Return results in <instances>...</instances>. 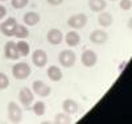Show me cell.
I'll use <instances>...</instances> for the list:
<instances>
[{
	"label": "cell",
	"instance_id": "cell-1",
	"mask_svg": "<svg viewBox=\"0 0 132 124\" xmlns=\"http://www.w3.org/2000/svg\"><path fill=\"white\" fill-rule=\"evenodd\" d=\"M32 74V69L27 62H19L12 66V75L17 81H23Z\"/></svg>",
	"mask_w": 132,
	"mask_h": 124
},
{
	"label": "cell",
	"instance_id": "cell-2",
	"mask_svg": "<svg viewBox=\"0 0 132 124\" xmlns=\"http://www.w3.org/2000/svg\"><path fill=\"white\" fill-rule=\"evenodd\" d=\"M58 61H60L61 66H63V67H71V66H74V63L77 61V54L70 49H65L58 54Z\"/></svg>",
	"mask_w": 132,
	"mask_h": 124
},
{
	"label": "cell",
	"instance_id": "cell-3",
	"mask_svg": "<svg viewBox=\"0 0 132 124\" xmlns=\"http://www.w3.org/2000/svg\"><path fill=\"white\" fill-rule=\"evenodd\" d=\"M7 114L8 119L13 123H20L23 119V110L20 108V106L16 102H9L7 107Z\"/></svg>",
	"mask_w": 132,
	"mask_h": 124
},
{
	"label": "cell",
	"instance_id": "cell-4",
	"mask_svg": "<svg viewBox=\"0 0 132 124\" xmlns=\"http://www.w3.org/2000/svg\"><path fill=\"white\" fill-rule=\"evenodd\" d=\"M17 27V20L15 17H8L0 24V32L7 37H12Z\"/></svg>",
	"mask_w": 132,
	"mask_h": 124
},
{
	"label": "cell",
	"instance_id": "cell-5",
	"mask_svg": "<svg viewBox=\"0 0 132 124\" xmlns=\"http://www.w3.org/2000/svg\"><path fill=\"white\" fill-rule=\"evenodd\" d=\"M87 24V16L85 13H75L68 19V25L73 29H82Z\"/></svg>",
	"mask_w": 132,
	"mask_h": 124
},
{
	"label": "cell",
	"instance_id": "cell-6",
	"mask_svg": "<svg viewBox=\"0 0 132 124\" xmlns=\"http://www.w3.org/2000/svg\"><path fill=\"white\" fill-rule=\"evenodd\" d=\"M32 88H33V93L37 94L41 98L49 96L50 93H52V88L44 81H35V82H33V85H32Z\"/></svg>",
	"mask_w": 132,
	"mask_h": 124
},
{
	"label": "cell",
	"instance_id": "cell-7",
	"mask_svg": "<svg viewBox=\"0 0 132 124\" xmlns=\"http://www.w3.org/2000/svg\"><path fill=\"white\" fill-rule=\"evenodd\" d=\"M81 62L85 67H93L94 65H96L98 62V55L94 50L91 49H87L82 53V57H81Z\"/></svg>",
	"mask_w": 132,
	"mask_h": 124
},
{
	"label": "cell",
	"instance_id": "cell-8",
	"mask_svg": "<svg viewBox=\"0 0 132 124\" xmlns=\"http://www.w3.org/2000/svg\"><path fill=\"white\" fill-rule=\"evenodd\" d=\"M32 62L37 67H44L48 63V54L45 50L42 49H37L32 53Z\"/></svg>",
	"mask_w": 132,
	"mask_h": 124
},
{
	"label": "cell",
	"instance_id": "cell-9",
	"mask_svg": "<svg viewBox=\"0 0 132 124\" xmlns=\"http://www.w3.org/2000/svg\"><path fill=\"white\" fill-rule=\"evenodd\" d=\"M19 100H20V103L23 104L24 107H29L33 103V100H35L33 91H30L28 87H23L20 90V93H19Z\"/></svg>",
	"mask_w": 132,
	"mask_h": 124
},
{
	"label": "cell",
	"instance_id": "cell-10",
	"mask_svg": "<svg viewBox=\"0 0 132 124\" xmlns=\"http://www.w3.org/2000/svg\"><path fill=\"white\" fill-rule=\"evenodd\" d=\"M4 55L8 60H12V61H16V60L20 58V54H19V50H17V46H16V42L8 41L4 45Z\"/></svg>",
	"mask_w": 132,
	"mask_h": 124
},
{
	"label": "cell",
	"instance_id": "cell-11",
	"mask_svg": "<svg viewBox=\"0 0 132 124\" xmlns=\"http://www.w3.org/2000/svg\"><path fill=\"white\" fill-rule=\"evenodd\" d=\"M108 40V35L107 32L102 30V29H95L90 33V41L93 44H96V45H102L104 44L106 41Z\"/></svg>",
	"mask_w": 132,
	"mask_h": 124
},
{
	"label": "cell",
	"instance_id": "cell-12",
	"mask_svg": "<svg viewBox=\"0 0 132 124\" xmlns=\"http://www.w3.org/2000/svg\"><path fill=\"white\" fill-rule=\"evenodd\" d=\"M46 40L49 44L52 45H60L63 40V35H62V32L57 28H53L48 32V35H46Z\"/></svg>",
	"mask_w": 132,
	"mask_h": 124
},
{
	"label": "cell",
	"instance_id": "cell-13",
	"mask_svg": "<svg viewBox=\"0 0 132 124\" xmlns=\"http://www.w3.org/2000/svg\"><path fill=\"white\" fill-rule=\"evenodd\" d=\"M62 110H63V112H66V114L74 115V114L78 112L79 107H78V103H77L75 100H73V99H65L62 102Z\"/></svg>",
	"mask_w": 132,
	"mask_h": 124
},
{
	"label": "cell",
	"instance_id": "cell-14",
	"mask_svg": "<svg viewBox=\"0 0 132 124\" xmlns=\"http://www.w3.org/2000/svg\"><path fill=\"white\" fill-rule=\"evenodd\" d=\"M46 74L49 77V79L53 82H60L62 79V71L57 66H49L46 70Z\"/></svg>",
	"mask_w": 132,
	"mask_h": 124
},
{
	"label": "cell",
	"instance_id": "cell-15",
	"mask_svg": "<svg viewBox=\"0 0 132 124\" xmlns=\"http://www.w3.org/2000/svg\"><path fill=\"white\" fill-rule=\"evenodd\" d=\"M65 41H66V44H68V46L74 48V46H77V45L81 42V37H79V35L75 30H70L68 35L65 36Z\"/></svg>",
	"mask_w": 132,
	"mask_h": 124
},
{
	"label": "cell",
	"instance_id": "cell-16",
	"mask_svg": "<svg viewBox=\"0 0 132 124\" xmlns=\"http://www.w3.org/2000/svg\"><path fill=\"white\" fill-rule=\"evenodd\" d=\"M40 15L37 12H27L24 15V22L25 25H29V27H35L40 22Z\"/></svg>",
	"mask_w": 132,
	"mask_h": 124
},
{
	"label": "cell",
	"instance_id": "cell-17",
	"mask_svg": "<svg viewBox=\"0 0 132 124\" xmlns=\"http://www.w3.org/2000/svg\"><path fill=\"white\" fill-rule=\"evenodd\" d=\"M107 7L106 0H89V8L93 12H102Z\"/></svg>",
	"mask_w": 132,
	"mask_h": 124
},
{
	"label": "cell",
	"instance_id": "cell-18",
	"mask_svg": "<svg viewBox=\"0 0 132 124\" xmlns=\"http://www.w3.org/2000/svg\"><path fill=\"white\" fill-rule=\"evenodd\" d=\"M98 22H99V25H102L103 28L106 27H110L112 24V16L111 13H108V12H101V15L98 16Z\"/></svg>",
	"mask_w": 132,
	"mask_h": 124
},
{
	"label": "cell",
	"instance_id": "cell-19",
	"mask_svg": "<svg viewBox=\"0 0 132 124\" xmlns=\"http://www.w3.org/2000/svg\"><path fill=\"white\" fill-rule=\"evenodd\" d=\"M13 36L17 37V38H20V40H24V38L29 37V30H28V28H27L25 25L17 24L16 30H15V33H13Z\"/></svg>",
	"mask_w": 132,
	"mask_h": 124
},
{
	"label": "cell",
	"instance_id": "cell-20",
	"mask_svg": "<svg viewBox=\"0 0 132 124\" xmlns=\"http://www.w3.org/2000/svg\"><path fill=\"white\" fill-rule=\"evenodd\" d=\"M16 46H17V50H19V54L21 55V57H25V55L29 54V44L24 40H21L19 42H16Z\"/></svg>",
	"mask_w": 132,
	"mask_h": 124
},
{
	"label": "cell",
	"instance_id": "cell-21",
	"mask_svg": "<svg viewBox=\"0 0 132 124\" xmlns=\"http://www.w3.org/2000/svg\"><path fill=\"white\" fill-rule=\"evenodd\" d=\"M33 112L37 115V116H42L45 115V111H46V104L42 102V100H38V102H36L35 104H33Z\"/></svg>",
	"mask_w": 132,
	"mask_h": 124
},
{
	"label": "cell",
	"instance_id": "cell-22",
	"mask_svg": "<svg viewBox=\"0 0 132 124\" xmlns=\"http://www.w3.org/2000/svg\"><path fill=\"white\" fill-rule=\"evenodd\" d=\"M54 121L56 123H71V115L66 114V112L57 114L56 118H54Z\"/></svg>",
	"mask_w": 132,
	"mask_h": 124
},
{
	"label": "cell",
	"instance_id": "cell-23",
	"mask_svg": "<svg viewBox=\"0 0 132 124\" xmlns=\"http://www.w3.org/2000/svg\"><path fill=\"white\" fill-rule=\"evenodd\" d=\"M11 4L15 9H23L29 4V0H11Z\"/></svg>",
	"mask_w": 132,
	"mask_h": 124
},
{
	"label": "cell",
	"instance_id": "cell-24",
	"mask_svg": "<svg viewBox=\"0 0 132 124\" xmlns=\"http://www.w3.org/2000/svg\"><path fill=\"white\" fill-rule=\"evenodd\" d=\"M9 86V78L7 74L0 73V90H5Z\"/></svg>",
	"mask_w": 132,
	"mask_h": 124
},
{
	"label": "cell",
	"instance_id": "cell-25",
	"mask_svg": "<svg viewBox=\"0 0 132 124\" xmlns=\"http://www.w3.org/2000/svg\"><path fill=\"white\" fill-rule=\"evenodd\" d=\"M119 7H120V9H123V11H129L132 8V0H120Z\"/></svg>",
	"mask_w": 132,
	"mask_h": 124
},
{
	"label": "cell",
	"instance_id": "cell-26",
	"mask_svg": "<svg viewBox=\"0 0 132 124\" xmlns=\"http://www.w3.org/2000/svg\"><path fill=\"white\" fill-rule=\"evenodd\" d=\"M7 15V8L4 5H0V20H3Z\"/></svg>",
	"mask_w": 132,
	"mask_h": 124
},
{
	"label": "cell",
	"instance_id": "cell-27",
	"mask_svg": "<svg viewBox=\"0 0 132 124\" xmlns=\"http://www.w3.org/2000/svg\"><path fill=\"white\" fill-rule=\"evenodd\" d=\"M46 2H48L50 5H60L63 0H46Z\"/></svg>",
	"mask_w": 132,
	"mask_h": 124
},
{
	"label": "cell",
	"instance_id": "cell-28",
	"mask_svg": "<svg viewBox=\"0 0 132 124\" xmlns=\"http://www.w3.org/2000/svg\"><path fill=\"white\" fill-rule=\"evenodd\" d=\"M127 25H128V28H129V29L132 30V17H131V19L128 20V22H127Z\"/></svg>",
	"mask_w": 132,
	"mask_h": 124
},
{
	"label": "cell",
	"instance_id": "cell-29",
	"mask_svg": "<svg viewBox=\"0 0 132 124\" xmlns=\"http://www.w3.org/2000/svg\"><path fill=\"white\" fill-rule=\"evenodd\" d=\"M111 2H116V0H111Z\"/></svg>",
	"mask_w": 132,
	"mask_h": 124
},
{
	"label": "cell",
	"instance_id": "cell-30",
	"mask_svg": "<svg viewBox=\"0 0 132 124\" xmlns=\"http://www.w3.org/2000/svg\"><path fill=\"white\" fill-rule=\"evenodd\" d=\"M0 2H4V0H0Z\"/></svg>",
	"mask_w": 132,
	"mask_h": 124
}]
</instances>
